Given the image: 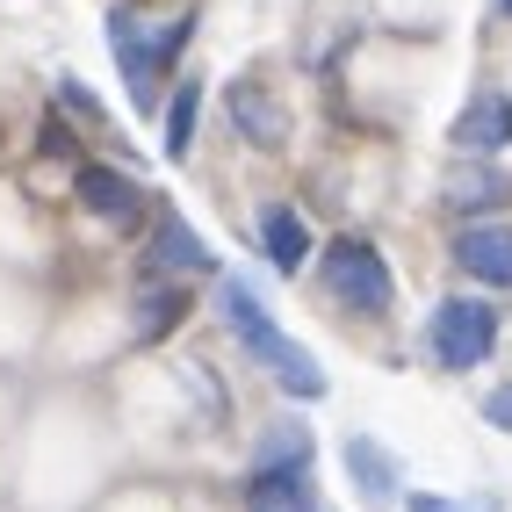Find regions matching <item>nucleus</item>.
Here are the masks:
<instances>
[{
	"label": "nucleus",
	"instance_id": "f257e3e1",
	"mask_svg": "<svg viewBox=\"0 0 512 512\" xmlns=\"http://www.w3.org/2000/svg\"><path fill=\"white\" fill-rule=\"evenodd\" d=\"M217 303H224L231 332L246 339V354H253L267 375H275V390H282V397H296V404H318V397H325V368L303 354L275 318L260 311V296H253L246 282H231V275H224V282H217Z\"/></svg>",
	"mask_w": 512,
	"mask_h": 512
},
{
	"label": "nucleus",
	"instance_id": "f03ea898",
	"mask_svg": "<svg viewBox=\"0 0 512 512\" xmlns=\"http://www.w3.org/2000/svg\"><path fill=\"white\" fill-rule=\"evenodd\" d=\"M195 37V15H174L152 37V29L138 22V8H109V44H116V73H123V87H130V109L138 116H152L159 109V80L174 73V58H181V44Z\"/></svg>",
	"mask_w": 512,
	"mask_h": 512
},
{
	"label": "nucleus",
	"instance_id": "7ed1b4c3",
	"mask_svg": "<svg viewBox=\"0 0 512 512\" xmlns=\"http://www.w3.org/2000/svg\"><path fill=\"white\" fill-rule=\"evenodd\" d=\"M426 354L448 368V375H469L498 354V311L484 296H440L433 318H426Z\"/></svg>",
	"mask_w": 512,
	"mask_h": 512
},
{
	"label": "nucleus",
	"instance_id": "20e7f679",
	"mask_svg": "<svg viewBox=\"0 0 512 512\" xmlns=\"http://www.w3.org/2000/svg\"><path fill=\"white\" fill-rule=\"evenodd\" d=\"M325 289L347 303V311H361V318L390 311V296H397L390 260L375 253L368 238H325Z\"/></svg>",
	"mask_w": 512,
	"mask_h": 512
},
{
	"label": "nucleus",
	"instance_id": "39448f33",
	"mask_svg": "<svg viewBox=\"0 0 512 512\" xmlns=\"http://www.w3.org/2000/svg\"><path fill=\"white\" fill-rule=\"evenodd\" d=\"M339 462H347V484L361 491V505H404V469L397 455L383 448V440H368V433H347V448H339Z\"/></svg>",
	"mask_w": 512,
	"mask_h": 512
},
{
	"label": "nucleus",
	"instance_id": "423d86ee",
	"mask_svg": "<svg viewBox=\"0 0 512 512\" xmlns=\"http://www.w3.org/2000/svg\"><path fill=\"white\" fill-rule=\"evenodd\" d=\"M455 267L484 289H512V224H462L455 231Z\"/></svg>",
	"mask_w": 512,
	"mask_h": 512
},
{
	"label": "nucleus",
	"instance_id": "0eeeda50",
	"mask_svg": "<svg viewBox=\"0 0 512 512\" xmlns=\"http://www.w3.org/2000/svg\"><path fill=\"white\" fill-rule=\"evenodd\" d=\"M80 202L94 210V224H138L152 202L138 181H123L116 166H80Z\"/></svg>",
	"mask_w": 512,
	"mask_h": 512
},
{
	"label": "nucleus",
	"instance_id": "6e6552de",
	"mask_svg": "<svg viewBox=\"0 0 512 512\" xmlns=\"http://www.w3.org/2000/svg\"><path fill=\"white\" fill-rule=\"evenodd\" d=\"M210 267H217V260H210V246H202V238H195L174 210H166V217H159V231H152L145 275L159 282V275H210Z\"/></svg>",
	"mask_w": 512,
	"mask_h": 512
},
{
	"label": "nucleus",
	"instance_id": "1a4fd4ad",
	"mask_svg": "<svg viewBox=\"0 0 512 512\" xmlns=\"http://www.w3.org/2000/svg\"><path fill=\"white\" fill-rule=\"evenodd\" d=\"M253 238H260V253L275 260L282 275H303V260H311V224H303L289 202H267L253 217Z\"/></svg>",
	"mask_w": 512,
	"mask_h": 512
},
{
	"label": "nucleus",
	"instance_id": "9d476101",
	"mask_svg": "<svg viewBox=\"0 0 512 512\" xmlns=\"http://www.w3.org/2000/svg\"><path fill=\"white\" fill-rule=\"evenodd\" d=\"M231 123H238V138H246V145H282L289 138L282 101L267 94L260 80H231Z\"/></svg>",
	"mask_w": 512,
	"mask_h": 512
},
{
	"label": "nucleus",
	"instance_id": "9b49d317",
	"mask_svg": "<svg viewBox=\"0 0 512 512\" xmlns=\"http://www.w3.org/2000/svg\"><path fill=\"white\" fill-rule=\"evenodd\" d=\"M455 145L462 152H505L512 145V94H476L455 116Z\"/></svg>",
	"mask_w": 512,
	"mask_h": 512
},
{
	"label": "nucleus",
	"instance_id": "f8f14e48",
	"mask_svg": "<svg viewBox=\"0 0 512 512\" xmlns=\"http://www.w3.org/2000/svg\"><path fill=\"white\" fill-rule=\"evenodd\" d=\"M246 512H318L311 476H303V469H253V484H246Z\"/></svg>",
	"mask_w": 512,
	"mask_h": 512
},
{
	"label": "nucleus",
	"instance_id": "ddd939ff",
	"mask_svg": "<svg viewBox=\"0 0 512 512\" xmlns=\"http://www.w3.org/2000/svg\"><path fill=\"white\" fill-rule=\"evenodd\" d=\"M311 455H318V440H311L303 419H275L260 433V469H303L311 476Z\"/></svg>",
	"mask_w": 512,
	"mask_h": 512
},
{
	"label": "nucleus",
	"instance_id": "4468645a",
	"mask_svg": "<svg viewBox=\"0 0 512 512\" xmlns=\"http://www.w3.org/2000/svg\"><path fill=\"white\" fill-rule=\"evenodd\" d=\"M195 116H202V80H174V94H166V159H188Z\"/></svg>",
	"mask_w": 512,
	"mask_h": 512
},
{
	"label": "nucleus",
	"instance_id": "2eb2a0df",
	"mask_svg": "<svg viewBox=\"0 0 512 512\" xmlns=\"http://www.w3.org/2000/svg\"><path fill=\"white\" fill-rule=\"evenodd\" d=\"M404 512H498V498H440V491H404Z\"/></svg>",
	"mask_w": 512,
	"mask_h": 512
},
{
	"label": "nucleus",
	"instance_id": "dca6fc26",
	"mask_svg": "<svg viewBox=\"0 0 512 512\" xmlns=\"http://www.w3.org/2000/svg\"><path fill=\"white\" fill-rule=\"evenodd\" d=\"M58 94L73 101V116H80V123H94V130H101V101L87 94V80H73V73H65V80H58Z\"/></svg>",
	"mask_w": 512,
	"mask_h": 512
},
{
	"label": "nucleus",
	"instance_id": "f3484780",
	"mask_svg": "<svg viewBox=\"0 0 512 512\" xmlns=\"http://www.w3.org/2000/svg\"><path fill=\"white\" fill-rule=\"evenodd\" d=\"M476 412H484V426H498V433H512V383H498L484 404H476Z\"/></svg>",
	"mask_w": 512,
	"mask_h": 512
},
{
	"label": "nucleus",
	"instance_id": "a211bd4d",
	"mask_svg": "<svg viewBox=\"0 0 512 512\" xmlns=\"http://www.w3.org/2000/svg\"><path fill=\"white\" fill-rule=\"evenodd\" d=\"M505 8H512V0H505Z\"/></svg>",
	"mask_w": 512,
	"mask_h": 512
}]
</instances>
